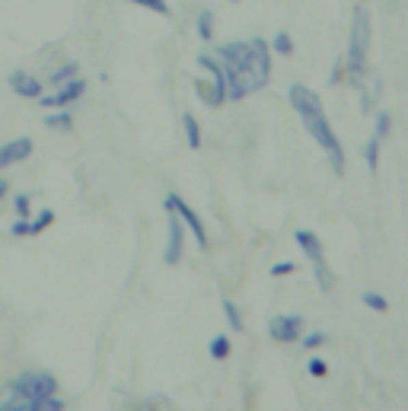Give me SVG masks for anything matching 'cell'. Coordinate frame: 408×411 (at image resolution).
I'll return each mask as SVG.
<instances>
[{
    "instance_id": "1",
    "label": "cell",
    "mask_w": 408,
    "mask_h": 411,
    "mask_svg": "<svg viewBox=\"0 0 408 411\" xmlns=\"http://www.w3.org/2000/svg\"><path fill=\"white\" fill-rule=\"evenodd\" d=\"M217 61L227 77V99L240 102L268 86L271 80V48L268 42H230L217 48Z\"/></svg>"
},
{
    "instance_id": "29",
    "label": "cell",
    "mask_w": 408,
    "mask_h": 411,
    "mask_svg": "<svg viewBox=\"0 0 408 411\" xmlns=\"http://www.w3.org/2000/svg\"><path fill=\"white\" fill-rule=\"evenodd\" d=\"M7 188H10V185L3 182V179H0V198H3V195H7Z\"/></svg>"
},
{
    "instance_id": "9",
    "label": "cell",
    "mask_w": 408,
    "mask_h": 411,
    "mask_svg": "<svg viewBox=\"0 0 408 411\" xmlns=\"http://www.w3.org/2000/svg\"><path fill=\"white\" fill-rule=\"evenodd\" d=\"M173 214V210H169ZM182 246H186V227H182V220L173 214L169 217V239H166V265L169 268H176L179 265V258H182Z\"/></svg>"
},
{
    "instance_id": "6",
    "label": "cell",
    "mask_w": 408,
    "mask_h": 411,
    "mask_svg": "<svg viewBox=\"0 0 408 411\" xmlns=\"http://www.w3.org/2000/svg\"><path fill=\"white\" fill-rule=\"evenodd\" d=\"M84 92H86V83L80 80V77H74V80L61 83V90L51 92V96H38V105H45V109H64V105L80 99Z\"/></svg>"
},
{
    "instance_id": "22",
    "label": "cell",
    "mask_w": 408,
    "mask_h": 411,
    "mask_svg": "<svg viewBox=\"0 0 408 411\" xmlns=\"http://www.w3.org/2000/svg\"><path fill=\"white\" fill-rule=\"evenodd\" d=\"M131 3H138V7H147V10H153V13L169 16V3H166V0H131Z\"/></svg>"
},
{
    "instance_id": "10",
    "label": "cell",
    "mask_w": 408,
    "mask_h": 411,
    "mask_svg": "<svg viewBox=\"0 0 408 411\" xmlns=\"http://www.w3.org/2000/svg\"><path fill=\"white\" fill-rule=\"evenodd\" d=\"M29 156H32V140H29V137H16V140H10V144L0 147V169L26 163Z\"/></svg>"
},
{
    "instance_id": "28",
    "label": "cell",
    "mask_w": 408,
    "mask_h": 411,
    "mask_svg": "<svg viewBox=\"0 0 408 411\" xmlns=\"http://www.w3.org/2000/svg\"><path fill=\"white\" fill-rule=\"evenodd\" d=\"M13 208H16L19 217H26V214H29V198H26V195H19L16 201H13Z\"/></svg>"
},
{
    "instance_id": "14",
    "label": "cell",
    "mask_w": 408,
    "mask_h": 411,
    "mask_svg": "<svg viewBox=\"0 0 408 411\" xmlns=\"http://www.w3.org/2000/svg\"><path fill=\"white\" fill-rule=\"evenodd\" d=\"M364 156H367V169H370V173H377V169H380V137H370V140H367V150H364Z\"/></svg>"
},
{
    "instance_id": "2",
    "label": "cell",
    "mask_w": 408,
    "mask_h": 411,
    "mask_svg": "<svg viewBox=\"0 0 408 411\" xmlns=\"http://www.w3.org/2000/svg\"><path fill=\"white\" fill-rule=\"evenodd\" d=\"M58 379L45 370H29L13 383L0 389V408L3 411H64L58 399Z\"/></svg>"
},
{
    "instance_id": "7",
    "label": "cell",
    "mask_w": 408,
    "mask_h": 411,
    "mask_svg": "<svg viewBox=\"0 0 408 411\" xmlns=\"http://www.w3.org/2000/svg\"><path fill=\"white\" fill-rule=\"evenodd\" d=\"M166 210H173V214H179V217L186 220V227L192 229V233H195L198 246H201V249H207V233H204V223H201V220H198V214H195V210H192V208H188V204L182 201L179 195H169V198H166Z\"/></svg>"
},
{
    "instance_id": "21",
    "label": "cell",
    "mask_w": 408,
    "mask_h": 411,
    "mask_svg": "<svg viewBox=\"0 0 408 411\" xmlns=\"http://www.w3.org/2000/svg\"><path fill=\"white\" fill-rule=\"evenodd\" d=\"M45 128H55V131H71V128H74V119H71L67 112H61V115H48V119H45Z\"/></svg>"
},
{
    "instance_id": "26",
    "label": "cell",
    "mask_w": 408,
    "mask_h": 411,
    "mask_svg": "<svg viewBox=\"0 0 408 411\" xmlns=\"http://www.w3.org/2000/svg\"><path fill=\"white\" fill-rule=\"evenodd\" d=\"M13 236H32V223H29L26 217H19L16 223H13V229H10Z\"/></svg>"
},
{
    "instance_id": "12",
    "label": "cell",
    "mask_w": 408,
    "mask_h": 411,
    "mask_svg": "<svg viewBox=\"0 0 408 411\" xmlns=\"http://www.w3.org/2000/svg\"><path fill=\"white\" fill-rule=\"evenodd\" d=\"M182 125H186V140L192 150H198L201 147V128H198V119L188 112V115H182Z\"/></svg>"
},
{
    "instance_id": "15",
    "label": "cell",
    "mask_w": 408,
    "mask_h": 411,
    "mask_svg": "<svg viewBox=\"0 0 408 411\" xmlns=\"http://www.w3.org/2000/svg\"><path fill=\"white\" fill-rule=\"evenodd\" d=\"M198 36H201L204 42L214 38V13L211 10H201V13H198Z\"/></svg>"
},
{
    "instance_id": "24",
    "label": "cell",
    "mask_w": 408,
    "mask_h": 411,
    "mask_svg": "<svg viewBox=\"0 0 408 411\" xmlns=\"http://www.w3.org/2000/svg\"><path fill=\"white\" fill-rule=\"evenodd\" d=\"M390 125H392L390 112H380V115H377V137H386V134H390Z\"/></svg>"
},
{
    "instance_id": "16",
    "label": "cell",
    "mask_w": 408,
    "mask_h": 411,
    "mask_svg": "<svg viewBox=\"0 0 408 411\" xmlns=\"http://www.w3.org/2000/svg\"><path fill=\"white\" fill-rule=\"evenodd\" d=\"M211 357L214 360H227V357H230V338H227V335H217V338L211 341Z\"/></svg>"
},
{
    "instance_id": "19",
    "label": "cell",
    "mask_w": 408,
    "mask_h": 411,
    "mask_svg": "<svg viewBox=\"0 0 408 411\" xmlns=\"http://www.w3.org/2000/svg\"><path fill=\"white\" fill-rule=\"evenodd\" d=\"M223 316H227L233 332H242V316H240V306H236V303H230V300L223 303Z\"/></svg>"
},
{
    "instance_id": "13",
    "label": "cell",
    "mask_w": 408,
    "mask_h": 411,
    "mask_svg": "<svg viewBox=\"0 0 408 411\" xmlns=\"http://www.w3.org/2000/svg\"><path fill=\"white\" fill-rule=\"evenodd\" d=\"M74 77H80V64H77V61H71V64H64V67H58V71L51 73V83H55V86H61V83H67V80H74Z\"/></svg>"
},
{
    "instance_id": "18",
    "label": "cell",
    "mask_w": 408,
    "mask_h": 411,
    "mask_svg": "<svg viewBox=\"0 0 408 411\" xmlns=\"http://www.w3.org/2000/svg\"><path fill=\"white\" fill-rule=\"evenodd\" d=\"M361 300H364V306H370V310H377V312H386V310H390V300H386L383 293L367 290V293L361 297Z\"/></svg>"
},
{
    "instance_id": "3",
    "label": "cell",
    "mask_w": 408,
    "mask_h": 411,
    "mask_svg": "<svg viewBox=\"0 0 408 411\" xmlns=\"http://www.w3.org/2000/svg\"><path fill=\"white\" fill-rule=\"evenodd\" d=\"M290 105H294V112L300 115V121H303V128L309 131V137H313L316 144L325 150V156L332 160L335 173L342 175L344 173V150H342L338 134H335L332 125H329V119H325V109H322L319 92L309 90V86H303V83H294V86H290Z\"/></svg>"
},
{
    "instance_id": "8",
    "label": "cell",
    "mask_w": 408,
    "mask_h": 411,
    "mask_svg": "<svg viewBox=\"0 0 408 411\" xmlns=\"http://www.w3.org/2000/svg\"><path fill=\"white\" fill-rule=\"evenodd\" d=\"M271 332V338L281 341V345H290V341H297L300 338V332H303V316H275L268 325Z\"/></svg>"
},
{
    "instance_id": "30",
    "label": "cell",
    "mask_w": 408,
    "mask_h": 411,
    "mask_svg": "<svg viewBox=\"0 0 408 411\" xmlns=\"http://www.w3.org/2000/svg\"><path fill=\"white\" fill-rule=\"evenodd\" d=\"M230 3H240V0H230Z\"/></svg>"
},
{
    "instance_id": "11",
    "label": "cell",
    "mask_w": 408,
    "mask_h": 411,
    "mask_svg": "<svg viewBox=\"0 0 408 411\" xmlns=\"http://www.w3.org/2000/svg\"><path fill=\"white\" fill-rule=\"evenodd\" d=\"M10 86H13L16 96H26V99H38V96H42V83H38L36 77L23 73V71L10 73Z\"/></svg>"
},
{
    "instance_id": "5",
    "label": "cell",
    "mask_w": 408,
    "mask_h": 411,
    "mask_svg": "<svg viewBox=\"0 0 408 411\" xmlns=\"http://www.w3.org/2000/svg\"><path fill=\"white\" fill-rule=\"evenodd\" d=\"M294 239H297V246L306 252V258L313 262L316 281H319V290L329 293V290H332V274H329V268H325V249H322V242H319V236H316V233H309V229H297V233H294Z\"/></svg>"
},
{
    "instance_id": "4",
    "label": "cell",
    "mask_w": 408,
    "mask_h": 411,
    "mask_svg": "<svg viewBox=\"0 0 408 411\" xmlns=\"http://www.w3.org/2000/svg\"><path fill=\"white\" fill-rule=\"evenodd\" d=\"M370 13L367 7H357L354 13V29H351V45H348V77H351L354 86L364 83V67H367V48H370Z\"/></svg>"
},
{
    "instance_id": "27",
    "label": "cell",
    "mask_w": 408,
    "mask_h": 411,
    "mask_svg": "<svg viewBox=\"0 0 408 411\" xmlns=\"http://www.w3.org/2000/svg\"><path fill=\"white\" fill-rule=\"evenodd\" d=\"M294 262H278V265H271V277H281V274H294Z\"/></svg>"
},
{
    "instance_id": "23",
    "label": "cell",
    "mask_w": 408,
    "mask_h": 411,
    "mask_svg": "<svg viewBox=\"0 0 408 411\" xmlns=\"http://www.w3.org/2000/svg\"><path fill=\"white\" fill-rule=\"evenodd\" d=\"M325 341H329L325 332H313V335H306V338H303V347H306V351H313V347H322Z\"/></svg>"
},
{
    "instance_id": "17",
    "label": "cell",
    "mask_w": 408,
    "mask_h": 411,
    "mask_svg": "<svg viewBox=\"0 0 408 411\" xmlns=\"http://www.w3.org/2000/svg\"><path fill=\"white\" fill-rule=\"evenodd\" d=\"M51 223H55V210H51V208H45V210H42V214H38L36 220H32V236H38V233H45V229L51 227Z\"/></svg>"
},
{
    "instance_id": "25",
    "label": "cell",
    "mask_w": 408,
    "mask_h": 411,
    "mask_svg": "<svg viewBox=\"0 0 408 411\" xmlns=\"http://www.w3.org/2000/svg\"><path fill=\"white\" fill-rule=\"evenodd\" d=\"M325 373H329V364H325V360H319V357H313V360H309V376L322 379Z\"/></svg>"
},
{
    "instance_id": "20",
    "label": "cell",
    "mask_w": 408,
    "mask_h": 411,
    "mask_svg": "<svg viewBox=\"0 0 408 411\" xmlns=\"http://www.w3.org/2000/svg\"><path fill=\"white\" fill-rule=\"evenodd\" d=\"M271 48H275L278 55L290 58V55H294V38H290L288 32H278V36H275V42H271Z\"/></svg>"
}]
</instances>
